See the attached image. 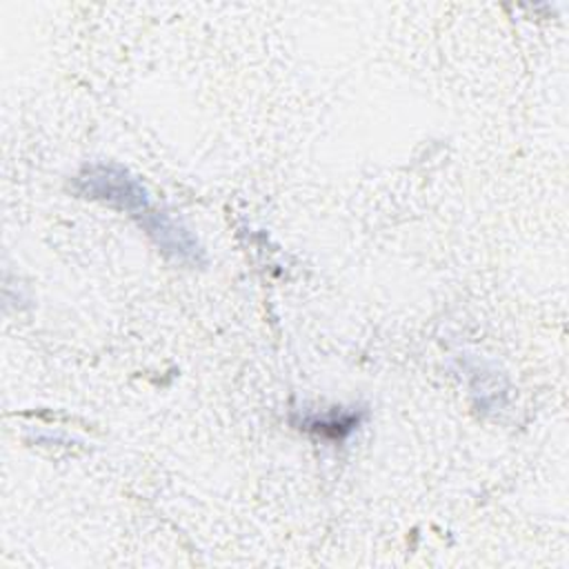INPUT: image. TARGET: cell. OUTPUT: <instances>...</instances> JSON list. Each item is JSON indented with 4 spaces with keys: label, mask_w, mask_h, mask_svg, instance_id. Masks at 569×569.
<instances>
[{
    "label": "cell",
    "mask_w": 569,
    "mask_h": 569,
    "mask_svg": "<svg viewBox=\"0 0 569 569\" xmlns=\"http://www.w3.org/2000/svg\"><path fill=\"white\" fill-rule=\"evenodd\" d=\"M71 191L80 198L104 202L113 209L127 211L136 220L151 209L149 193L142 182L124 167L113 162L84 164L71 180Z\"/></svg>",
    "instance_id": "obj_1"
},
{
    "label": "cell",
    "mask_w": 569,
    "mask_h": 569,
    "mask_svg": "<svg viewBox=\"0 0 569 569\" xmlns=\"http://www.w3.org/2000/svg\"><path fill=\"white\" fill-rule=\"evenodd\" d=\"M138 222L147 231V236L156 242V247L171 260L182 262V264H202L204 262L200 242L171 213L158 211L151 207L144 216L138 218Z\"/></svg>",
    "instance_id": "obj_2"
},
{
    "label": "cell",
    "mask_w": 569,
    "mask_h": 569,
    "mask_svg": "<svg viewBox=\"0 0 569 569\" xmlns=\"http://www.w3.org/2000/svg\"><path fill=\"white\" fill-rule=\"evenodd\" d=\"M360 422V416L356 413H331V416H313L307 420V429L311 431H318L322 436H333V438H340L342 433H349L356 425Z\"/></svg>",
    "instance_id": "obj_3"
}]
</instances>
